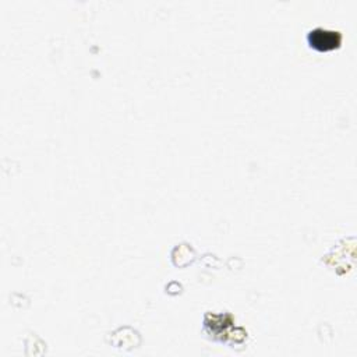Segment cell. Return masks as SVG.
<instances>
[{
	"instance_id": "obj_1",
	"label": "cell",
	"mask_w": 357,
	"mask_h": 357,
	"mask_svg": "<svg viewBox=\"0 0 357 357\" xmlns=\"http://www.w3.org/2000/svg\"><path fill=\"white\" fill-rule=\"evenodd\" d=\"M308 43L318 52H329L339 47L342 35L337 31H329L324 28H315L308 32Z\"/></svg>"
}]
</instances>
